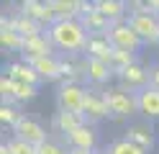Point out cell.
<instances>
[{
  "label": "cell",
  "instance_id": "cell-30",
  "mask_svg": "<svg viewBox=\"0 0 159 154\" xmlns=\"http://www.w3.org/2000/svg\"><path fill=\"white\" fill-rule=\"evenodd\" d=\"M39 154H69V147H64L62 141L49 139L46 144H41V147H39Z\"/></svg>",
  "mask_w": 159,
  "mask_h": 154
},
{
  "label": "cell",
  "instance_id": "cell-14",
  "mask_svg": "<svg viewBox=\"0 0 159 154\" xmlns=\"http://www.w3.org/2000/svg\"><path fill=\"white\" fill-rule=\"evenodd\" d=\"M64 141H67V147H69V149L95 152V147H98V131H95V126L85 123L82 128H77V131L69 133V136H64Z\"/></svg>",
  "mask_w": 159,
  "mask_h": 154
},
{
  "label": "cell",
  "instance_id": "cell-27",
  "mask_svg": "<svg viewBox=\"0 0 159 154\" xmlns=\"http://www.w3.org/2000/svg\"><path fill=\"white\" fill-rule=\"evenodd\" d=\"M5 144L11 149V154H39V147H34V144H28L23 139H16V136H11Z\"/></svg>",
  "mask_w": 159,
  "mask_h": 154
},
{
  "label": "cell",
  "instance_id": "cell-22",
  "mask_svg": "<svg viewBox=\"0 0 159 154\" xmlns=\"http://www.w3.org/2000/svg\"><path fill=\"white\" fill-rule=\"evenodd\" d=\"M80 23H82V28L87 31V36H98V34L108 36V31H111V21H105L98 10H90L87 16H82Z\"/></svg>",
  "mask_w": 159,
  "mask_h": 154
},
{
  "label": "cell",
  "instance_id": "cell-26",
  "mask_svg": "<svg viewBox=\"0 0 159 154\" xmlns=\"http://www.w3.org/2000/svg\"><path fill=\"white\" fill-rule=\"evenodd\" d=\"M21 116H23V113H18V108L13 105V103H3V105H0V123L8 126L11 131H13L16 123L21 121Z\"/></svg>",
  "mask_w": 159,
  "mask_h": 154
},
{
  "label": "cell",
  "instance_id": "cell-6",
  "mask_svg": "<svg viewBox=\"0 0 159 154\" xmlns=\"http://www.w3.org/2000/svg\"><path fill=\"white\" fill-rule=\"evenodd\" d=\"M13 136L16 139H23L28 144H34V147H41V144L49 141V133L44 128L41 121H36L31 116H21V121L13 126Z\"/></svg>",
  "mask_w": 159,
  "mask_h": 154
},
{
  "label": "cell",
  "instance_id": "cell-3",
  "mask_svg": "<svg viewBox=\"0 0 159 154\" xmlns=\"http://www.w3.org/2000/svg\"><path fill=\"white\" fill-rule=\"evenodd\" d=\"M128 26H131L144 44H159V16L154 10L144 13H128Z\"/></svg>",
  "mask_w": 159,
  "mask_h": 154
},
{
  "label": "cell",
  "instance_id": "cell-15",
  "mask_svg": "<svg viewBox=\"0 0 159 154\" xmlns=\"http://www.w3.org/2000/svg\"><path fill=\"white\" fill-rule=\"evenodd\" d=\"M31 64H34V69L39 72V77H41L44 82H57V80H62V59H59L57 54L31 59Z\"/></svg>",
  "mask_w": 159,
  "mask_h": 154
},
{
  "label": "cell",
  "instance_id": "cell-23",
  "mask_svg": "<svg viewBox=\"0 0 159 154\" xmlns=\"http://www.w3.org/2000/svg\"><path fill=\"white\" fill-rule=\"evenodd\" d=\"M57 21H80V10H77V0H49Z\"/></svg>",
  "mask_w": 159,
  "mask_h": 154
},
{
  "label": "cell",
  "instance_id": "cell-7",
  "mask_svg": "<svg viewBox=\"0 0 159 154\" xmlns=\"http://www.w3.org/2000/svg\"><path fill=\"white\" fill-rule=\"evenodd\" d=\"M82 116H85V121L90 123V126H95V123L108 118V103H105V92L103 90H87Z\"/></svg>",
  "mask_w": 159,
  "mask_h": 154
},
{
  "label": "cell",
  "instance_id": "cell-35",
  "mask_svg": "<svg viewBox=\"0 0 159 154\" xmlns=\"http://www.w3.org/2000/svg\"><path fill=\"white\" fill-rule=\"evenodd\" d=\"M100 154H105V152H100Z\"/></svg>",
  "mask_w": 159,
  "mask_h": 154
},
{
  "label": "cell",
  "instance_id": "cell-33",
  "mask_svg": "<svg viewBox=\"0 0 159 154\" xmlns=\"http://www.w3.org/2000/svg\"><path fill=\"white\" fill-rule=\"evenodd\" d=\"M0 154H11V149H8V144H5V141L0 144Z\"/></svg>",
  "mask_w": 159,
  "mask_h": 154
},
{
  "label": "cell",
  "instance_id": "cell-11",
  "mask_svg": "<svg viewBox=\"0 0 159 154\" xmlns=\"http://www.w3.org/2000/svg\"><path fill=\"white\" fill-rule=\"evenodd\" d=\"M54 44H52V39H49V34L44 31V34H39V36H28L23 41V59L26 62H31V59H39V57H52L54 54Z\"/></svg>",
  "mask_w": 159,
  "mask_h": 154
},
{
  "label": "cell",
  "instance_id": "cell-34",
  "mask_svg": "<svg viewBox=\"0 0 159 154\" xmlns=\"http://www.w3.org/2000/svg\"><path fill=\"white\" fill-rule=\"evenodd\" d=\"M152 10H154V13L159 16V0H152Z\"/></svg>",
  "mask_w": 159,
  "mask_h": 154
},
{
  "label": "cell",
  "instance_id": "cell-12",
  "mask_svg": "<svg viewBox=\"0 0 159 154\" xmlns=\"http://www.w3.org/2000/svg\"><path fill=\"white\" fill-rule=\"evenodd\" d=\"M118 80H121V87H126V90H131V92H139V90H144V87H149V69L144 67V64H131L128 69H123L121 75H116Z\"/></svg>",
  "mask_w": 159,
  "mask_h": 154
},
{
  "label": "cell",
  "instance_id": "cell-18",
  "mask_svg": "<svg viewBox=\"0 0 159 154\" xmlns=\"http://www.w3.org/2000/svg\"><path fill=\"white\" fill-rule=\"evenodd\" d=\"M85 57H93V59H103L111 64V57H113V44L111 39L98 34V36H87V44H85Z\"/></svg>",
  "mask_w": 159,
  "mask_h": 154
},
{
  "label": "cell",
  "instance_id": "cell-31",
  "mask_svg": "<svg viewBox=\"0 0 159 154\" xmlns=\"http://www.w3.org/2000/svg\"><path fill=\"white\" fill-rule=\"evenodd\" d=\"M149 87H154V90H159V64L149 69Z\"/></svg>",
  "mask_w": 159,
  "mask_h": 154
},
{
  "label": "cell",
  "instance_id": "cell-29",
  "mask_svg": "<svg viewBox=\"0 0 159 154\" xmlns=\"http://www.w3.org/2000/svg\"><path fill=\"white\" fill-rule=\"evenodd\" d=\"M36 92H39V87H34V85H18V82H16V103H28V100H34Z\"/></svg>",
  "mask_w": 159,
  "mask_h": 154
},
{
  "label": "cell",
  "instance_id": "cell-10",
  "mask_svg": "<svg viewBox=\"0 0 159 154\" xmlns=\"http://www.w3.org/2000/svg\"><path fill=\"white\" fill-rule=\"evenodd\" d=\"M82 64H85V80L90 82V85H108L113 77H116V72L113 67L108 64V62L103 59H93V57H85L82 59Z\"/></svg>",
  "mask_w": 159,
  "mask_h": 154
},
{
  "label": "cell",
  "instance_id": "cell-4",
  "mask_svg": "<svg viewBox=\"0 0 159 154\" xmlns=\"http://www.w3.org/2000/svg\"><path fill=\"white\" fill-rule=\"evenodd\" d=\"M85 98H87V87L75 85V82H62L57 90V110H69L82 116Z\"/></svg>",
  "mask_w": 159,
  "mask_h": 154
},
{
  "label": "cell",
  "instance_id": "cell-9",
  "mask_svg": "<svg viewBox=\"0 0 159 154\" xmlns=\"http://www.w3.org/2000/svg\"><path fill=\"white\" fill-rule=\"evenodd\" d=\"M18 8H21V13H26L28 18H34L36 23L44 26V28H52L57 23V16L52 10V3H44V0H23Z\"/></svg>",
  "mask_w": 159,
  "mask_h": 154
},
{
  "label": "cell",
  "instance_id": "cell-21",
  "mask_svg": "<svg viewBox=\"0 0 159 154\" xmlns=\"http://www.w3.org/2000/svg\"><path fill=\"white\" fill-rule=\"evenodd\" d=\"M23 36L18 34V31L11 28V23H8V16L0 18V46H3L5 51H18L21 54L23 51Z\"/></svg>",
  "mask_w": 159,
  "mask_h": 154
},
{
  "label": "cell",
  "instance_id": "cell-13",
  "mask_svg": "<svg viewBox=\"0 0 159 154\" xmlns=\"http://www.w3.org/2000/svg\"><path fill=\"white\" fill-rule=\"evenodd\" d=\"M126 139L134 141L136 147L144 149V152H152L157 147V136H154L152 123H131V126L126 128Z\"/></svg>",
  "mask_w": 159,
  "mask_h": 154
},
{
  "label": "cell",
  "instance_id": "cell-16",
  "mask_svg": "<svg viewBox=\"0 0 159 154\" xmlns=\"http://www.w3.org/2000/svg\"><path fill=\"white\" fill-rule=\"evenodd\" d=\"M136 103H139V113L149 121L159 118V90L154 87H144L136 92Z\"/></svg>",
  "mask_w": 159,
  "mask_h": 154
},
{
  "label": "cell",
  "instance_id": "cell-24",
  "mask_svg": "<svg viewBox=\"0 0 159 154\" xmlns=\"http://www.w3.org/2000/svg\"><path fill=\"white\" fill-rule=\"evenodd\" d=\"M131 64H136V54L134 51H126V49H113V57H111V67L116 75H121L123 69H128Z\"/></svg>",
  "mask_w": 159,
  "mask_h": 154
},
{
  "label": "cell",
  "instance_id": "cell-20",
  "mask_svg": "<svg viewBox=\"0 0 159 154\" xmlns=\"http://www.w3.org/2000/svg\"><path fill=\"white\" fill-rule=\"evenodd\" d=\"M8 23H11V28L18 31L23 39H28V36H39V34H44V31H46L44 26H39L34 18H28L26 13H21V10H18V13H13V16H8Z\"/></svg>",
  "mask_w": 159,
  "mask_h": 154
},
{
  "label": "cell",
  "instance_id": "cell-2",
  "mask_svg": "<svg viewBox=\"0 0 159 154\" xmlns=\"http://www.w3.org/2000/svg\"><path fill=\"white\" fill-rule=\"evenodd\" d=\"M105 92V103H108V118L113 121H126L134 113H139V103H136V92L126 90V87H108Z\"/></svg>",
  "mask_w": 159,
  "mask_h": 154
},
{
  "label": "cell",
  "instance_id": "cell-8",
  "mask_svg": "<svg viewBox=\"0 0 159 154\" xmlns=\"http://www.w3.org/2000/svg\"><path fill=\"white\" fill-rule=\"evenodd\" d=\"M3 75H8L13 82H18V85H34V87H39L44 82L41 77H39V72L34 69V64H31V62H26V59H18V62L5 64Z\"/></svg>",
  "mask_w": 159,
  "mask_h": 154
},
{
  "label": "cell",
  "instance_id": "cell-32",
  "mask_svg": "<svg viewBox=\"0 0 159 154\" xmlns=\"http://www.w3.org/2000/svg\"><path fill=\"white\" fill-rule=\"evenodd\" d=\"M69 154H98V152H85V149H69Z\"/></svg>",
  "mask_w": 159,
  "mask_h": 154
},
{
  "label": "cell",
  "instance_id": "cell-19",
  "mask_svg": "<svg viewBox=\"0 0 159 154\" xmlns=\"http://www.w3.org/2000/svg\"><path fill=\"white\" fill-rule=\"evenodd\" d=\"M85 116H80V113H69V110H57L54 113V121H52V126H54V131H59L62 136H69L72 131H77V128H82L85 126Z\"/></svg>",
  "mask_w": 159,
  "mask_h": 154
},
{
  "label": "cell",
  "instance_id": "cell-5",
  "mask_svg": "<svg viewBox=\"0 0 159 154\" xmlns=\"http://www.w3.org/2000/svg\"><path fill=\"white\" fill-rule=\"evenodd\" d=\"M108 39H111L113 49H126V51H136L144 46V41L139 39V34L128 26V21H121V23H111V31H108Z\"/></svg>",
  "mask_w": 159,
  "mask_h": 154
},
{
  "label": "cell",
  "instance_id": "cell-1",
  "mask_svg": "<svg viewBox=\"0 0 159 154\" xmlns=\"http://www.w3.org/2000/svg\"><path fill=\"white\" fill-rule=\"evenodd\" d=\"M52 44L59 49V51H67V54H80L85 51V44H87V31L82 28L80 21H57L52 28H46Z\"/></svg>",
  "mask_w": 159,
  "mask_h": 154
},
{
  "label": "cell",
  "instance_id": "cell-17",
  "mask_svg": "<svg viewBox=\"0 0 159 154\" xmlns=\"http://www.w3.org/2000/svg\"><path fill=\"white\" fill-rule=\"evenodd\" d=\"M95 10L111 23H121L128 18V3L123 0H95Z\"/></svg>",
  "mask_w": 159,
  "mask_h": 154
},
{
  "label": "cell",
  "instance_id": "cell-28",
  "mask_svg": "<svg viewBox=\"0 0 159 154\" xmlns=\"http://www.w3.org/2000/svg\"><path fill=\"white\" fill-rule=\"evenodd\" d=\"M0 98H3V103H16V82L8 75L0 77Z\"/></svg>",
  "mask_w": 159,
  "mask_h": 154
},
{
  "label": "cell",
  "instance_id": "cell-25",
  "mask_svg": "<svg viewBox=\"0 0 159 154\" xmlns=\"http://www.w3.org/2000/svg\"><path fill=\"white\" fill-rule=\"evenodd\" d=\"M105 154H146L144 149H139L134 141H128L126 136H121V139H113L111 144H108V149H105Z\"/></svg>",
  "mask_w": 159,
  "mask_h": 154
}]
</instances>
